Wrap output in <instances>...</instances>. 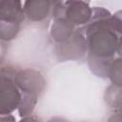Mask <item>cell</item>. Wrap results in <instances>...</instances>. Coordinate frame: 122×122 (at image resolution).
Segmentation results:
<instances>
[{
    "label": "cell",
    "mask_w": 122,
    "mask_h": 122,
    "mask_svg": "<svg viewBox=\"0 0 122 122\" xmlns=\"http://www.w3.org/2000/svg\"><path fill=\"white\" fill-rule=\"evenodd\" d=\"M112 13L102 8H92L90 21L82 30L85 32L89 55L98 58L113 59L117 53L119 35L111 27Z\"/></svg>",
    "instance_id": "cell-1"
},
{
    "label": "cell",
    "mask_w": 122,
    "mask_h": 122,
    "mask_svg": "<svg viewBox=\"0 0 122 122\" xmlns=\"http://www.w3.org/2000/svg\"><path fill=\"white\" fill-rule=\"evenodd\" d=\"M92 13V8L86 1H54L51 14L54 19L64 18L72 26L87 25Z\"/></svg>",
    "instance_id": "cell-2"
},
{
    "label": "cell",
    "mask_w": 122,
    "mask_h": 122,
    "mask_svg": "<svg viewBox=\"0 0 122 122\" xmlns=\"http://www.w3.org/2000/svg\"><path fill=\"white\" fill-rule=\"evenodd\" d=\"M16 71L2 68L0 74V115L11 114L21 102V92L14 82Z\"/></svg>",
    "instance_id": "cell-3"
},
{
    "label": "cell",
    "mask_w": 122,
    "mask_h": 122,
    "mask_svg": "<svg viewBox=\"0 0 122 122\" xmlns=\"http://www.w3.org/2000/svg\"><path fill=\"white\" fill-rule=\"evenodd\" d=\"M56 53L61 59H79L87 50V41L82 28H77L72 36L67 41L57 44Z\"/></svg>",
    "instance_id": "cell-4"
},
{
    "label": "cell",
    "mask_w": 122,
    "mask_h": 122,
    "mask_svg": "<svg viewBox=\"0 0 122 122\" xmlns=\"http://www.w3.org/2000/svg\"><path fill=\"white\" fill-rule=\"evenodd\" d=\"M13 79L21 92L30 93L37 96L44 90L46 84L43 75L34 69L18 71Z\"/></svg>",
    "instance_id": "cell-5"
},
{
    "label": "cell",
    "mask_w": 122,
    "mask_h": 122,
    "mask_svg": "<svg viewBox=\"0 0 122 122\" xmlns=\"http://www.w3.org/2000/svg\"><path fill=\"white\" fill-rule=\"evenodd\" d=\"M52 5L49 0H28L23 5L25 16L32 22L42 21L51 11Z\"/></svg>",
    "instance_id": "cell-6"
},
{
    "label": "cell",
    "mask_w": 122,
    "mask_h": 122,
    "mask_svg": "<svg viewBox=\"0 0 122 122\" xmlns=\"http://www.w3.org/2000/svg\"><path fill=\"white\" fill-rule=\"evenodd\" d=\"M25 12L20 1L0 0V21L10 23H22Z\"/></svg>",
    "instance_id": "cell-7"
},
{
    "label": "cell",
    "mask_w": 122,
    "mask_h": 122,
    "mask_svg": "<svg viewBox=\"0 0 122 122\" xmlns=\"http://www.w3.org/2000/svg\"><path fill=\"white\" fill-rule=\"evenodd\" d=\"M76 29L77 28L72 26L66 19L56 18L53 20L51 28V36L55 42H57V44H60L70 39Z\"/></svg>",
    "instance_id": "cell-8"
},
{
    "label": "cell",
    "mask_w": 122,
    "mask_h": 122,
    "mask_svg": "<svg viewBox=\"0 0 122 122\" xmlns=\"http://www.w3.org/2000/svg\"><path fill=\"white\" fill-rule=\"evenodd\" d=\"M113 59H104L92 55H88L89 68L96 76L102 78H108L109 69Z\"/></svg>",
    "instance_id": "cell-9"
},
{
    "label": "cell",
    "mask_w": 122,
    "mask_h": 122,
    "mask_svg": "<svg viewBox=\"0 0 122 122\" xmlns=\"http://www.w3.org/2000/svg\"><path fill=\"white\" fill-rule=\"evenodd\" d=\"M21 94H22V97L18 107V112H19V115L23 118L32 114L38 100V96L30 93H26V92H21Z\"/></svg>",
    "instance_id": "cell-10"
},
{
    "label": "cell",
    "mask_w": 122,
    "mask_h": 122,
    "mask_svg": "<svg viewBox=\"0 0 122 122\" xmlns=\"http://www.w3.org/2000/svg\"><path fill=\"white\" fill-rule=\"evenodd\" d=\"M104 99L111 108L116 110L122 104V87L112 84L109 86L105 92Z\"/></svg>",
    "instance_id": "cell-11"
},
{
    "label": "cell",
    "mask_w": 122,
    "mask_h": 122,
    "mask_svg": "<svg viewBox=\"0 0 122 122\" xmlns=\"http://www.w3.org/2000/svg\"><path fill=\"white\" fill-rule=\"evenodd\" d=\"M20 23L0 21V38L2 41H10L15 38L20 30Z\"/></svg>",
    "instance_id": "cell-12"
},
{
    "label": "cell",
    "mask_w": 122,
    "mask_h": 122,
    "mask_svg": "<svg viewBox=\"0 0 122 122\" xmlns=\"http://www.w3.org/2000/svg\"><path fill=\"white\" fill-rule=\"evenodd\" d=\"M108 78L112 85L122 87V57L112 60L109 69Z\"/></svg>",
    "instance_id": "cell-13"
},
{
    "label": "cell",
    "mask_w": 122,
    "mask_h": 122,
    "mask_svg": "<svg viewBox=\"0 0 122 122\" xmlns=\"http://www.w3.org/2000/svg\"><path fill=\"white\" fill-rule=\"evenodd\" d=\"M111 27L119 36L122 34V10H118L112 14Z\"/></svg>",
    "instance_id": "cell-14"
},
{
    "label": "cell",
    "mask_w": 122,
    "mask_h": 122,
    "mask_svg": "<svg viewBox=\"0 0 122 122\" xmlns=\"http://www.w3.org/2000/svg\"><path fill=\"white\" fill-rule=\"evenodd\" d=\"M0 122H15V118L11 114L0 115Z\"/></svg>",
    "instance_id": "cell-15"
},
{
    "label": "cell",
    "mask_w": 122,
    "mask_h": 122,
    "mask_svg": "<svg viewBox=\"0 0 122 122\" xmlns=\"http://www.w3.org/2000/svg\"><path fill=\"white\" fill-rule=\"evenodd\" d=\"M19 122H41L39 118L35 115H30L27 117H23Z\"/></svg>",
    "instance_id": "cell-16"
},
{
    "label": "cell",
    "mask_w": 122,
    "mask_h": 122,
    "mask_svg": "<svg viewBox=\"0 0 122 122\" xmlns=\"http://www.w3.org/2000/svg\"><path fill=\"white\" fill-rule=\"evenodd\" d=\"M108 122H122V116L115 112L108 119Z\"/></svg>",
    "instance_id": "cell-17"
},
{
    "label": "cell",
    "mask_w": 122,
    "mask_h": 122,
    "mask_svg": "<svg viewBox=\"0 0 122 122\" xmlns=\"http://www.w3.org/2000/svg\"><path fill=\"white\" fill-rule=\"evenodd\" d=\"M117 54L119 57H122V34L119 36L118 39V47H117Z\"/></svg>",
    "instance_id": "cell-18"
},
{
    "label": "cell",
    "mask_w": 122,
    "mask_h": 122,
    "mask_svg": "<svg viewBox=\"0 0 122 122\" xmlns=\"http://www.w3.org/2000/svg\"><path fill=\"white\" fill-rule=\"evenodd\" d=\"M48 122H68V121L64 118H61V117H53V118L50 119Z\"/></svg>",
    "instance_id": "cell-19"
},
{
    "label": "cell",
    "mask_w": 122,
    "mask_h": 122,
    "mask_svg": "<svg viewBox=\"0 0 122 122\" xmlns=\"http://www.w3.org/2000/svg\"><path fill=\"white\" fill-rule=\"evenodd\" d=\"M115 111H116V113H118L119 115H121V116H122V104H121V105H120V106H119Z\"/></svg>",
    "instance_id": "cell-20"
}]
</instances>
